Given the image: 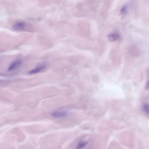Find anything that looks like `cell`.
<instances>
[{"label": "cell", "instance_id": "8", "mask_svg": "<svg viewBox=\"0 0 149 149\" xmlns=\"http://www.w3.org/2000/svg\"><path fill=\"white\" fill-rule=\"evenodd\" d=\"M143 109L144 111L146 114L149 115V105L146 104L143 106Z\"/></svg>", "mask_w": 149, "mask_h": 149}, {"label": "cell", "instance_id": "7", "mask_svg": "<svg viewBox=\"0 0 149 149\" xmlns=\"http://www.w3.org/2000/svg\"><path fill=\"white\" fill-rule=\"evenodd\" d=\"M87 143H88V142L87 141H80L79 144H78L77 146V148L78 149L82 148L86 146Z\"/></svg>", "mask_w": 149, "mask_h": 149}, {"label": "cell", "instance_id": "1", "mask_svg": "<svg viewBox=\"0 0 149 149\" xmlns=\"http://www.w3.org/2000/svg\"><path fill=\"white\" fill-rule=\"evenodd\" d=\"M22 62L21 60H17L13 61L9 66L8 68V71H11L17 68L21 65Z\"/></svg>", "mask_w": 149, "mask_h": 149}, {"label": "cell", "instance_id": "2", "mask_svg": "<svg viewBox=\"0 0 149 149\" xmlns=\"http://www.w3.org/2000/svg\"><path fill=\"white\" fill-rule=\"evenodd\" d=\"M46 67V65H40L34 69L30 70L28 73L30 74H36L44 69Z\"/></svg>", "mask_w": 149, "mask_h": 149}, {"label": "cell", "instance_id": "6", "mask_svg": "<svg viewBox=\"0 0 149 149\" xmlns=\"http://www.w3.org/2000/svg\"><path fill=\"white\" fill-rule=\"evenodd\" d=\"M129 5L128 4L125 5L120 9V13L122 16H124L127 14L128 11Z\"/></svg>", "mask_w": 149, "mask_h": 149}, {"label": "cell", "instance_id": "5", "mask_svg": "<svg viewBox=\"0 0 149 149\" xmlns=\"http://www.w3.org/2000/svg\"><path fill=\"white\" fill-rule=\"evenodd\" d=\"M108 37V39L110 41H115L119 39L120 35L118 32H115L109 35Z\"/></svg>", "mask_w": 149, "mask_h": 149}, {"label": "cell", "instance_id": "3", "mask_svg": "<svg viewBox=\"0 0 149 149\" xmlns=\"http://www.w3.org/2000/svg\"><path fill=\"white\" fill-rule=\"evenodd\" d=\"M25 26V23L22 22H16L13 27V30L16 31L21 30L24 29Z\"/></svg>", "mask_w": 149, "mask_h": 149}, {"label": "cell", "instance_id": "9", "mask_svg": "<svg viewBox=\"0 0 149 149\" xmlns=\"http://www.w3.org/2000/svg\"><path fill=\"white\" fill-rule=\"evenodd\" d=\"M147 74L148 79L147 81L145 89L146 90H148L149 89V69L147 71Z\"/></svg>", "mask_w": 149, "mask_h": 149}, {"label": "cell", "instance_id": "4", "mask_svg": "<svg viewBox=\"0 0 149 149\" xmlns=\"http://www.w3.org/2000/svg\"><path fill=\"white\" fill-rule=\"evenodd\" d=\"M67 113L63 111H55L52 113V116L56 118L65 117L67 116Z\"/></svg>", "mask_w": 149, "mask_h": 149}]
</instances>
